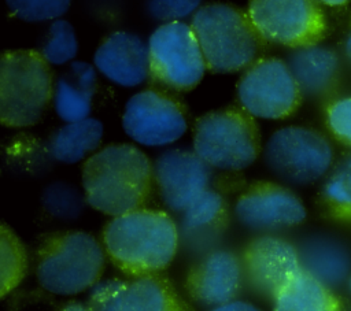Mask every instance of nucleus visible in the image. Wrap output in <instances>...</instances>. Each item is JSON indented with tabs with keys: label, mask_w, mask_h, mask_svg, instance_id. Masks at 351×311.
Listing matches in <instances>:
<instances>
[{
	"label": "nucleus",
	"mask_w": 351,
	"mask_h": 311,
	"mask_svg": "<svg viewBox=\"0 0 351 311\" xmlns=\"http://www.w3.org/2000/svg\"><path fill=\"white\" fill-rule=\"evenodd\" d=\"M43 204L56 216L77 215L82 207V197L73 186L56 182L45 188L43 193Z\"/></svg>",
	"instance_id": "28"
},
{
	"label": "nucleus",
	"mask_w": 351,
	"mask_h": 311,
	"mask_svg": "<svg viewBox=\"0 0 351 311\" xmlns=\"http://www.w3.org/2000/svg\"><path fill=\"white\" fill-rule=\"evenodd\" d=\"M73 0H5L14 16L25 22L56 21L64 15Z\"/></svg>",
	"instance_id": "27"
},
{
	"label": "nucleus",
	"mask_w": 351,
	"mask_h": 311,
	"mask_svg": "<svg viewBox=\"0 0 351 311\" xmlns=\"http://www.w3.org/2000/svg\"><path fill=\"white\" fill-rule=\"evenodd\" d=\"M51 64L41 52L12 49L0 62V121L7 127L36 125L53 100Z\"/></svg>",
	"instance_id": "5"
},
{
	"label": "nucleus",
	"mask_w": 351,
	"mask_h": 311,
	"mask_svg": "<svg viewBox=\"0 0 351 311\" xmlns=\"http://www.w3.org/2000/svg\"><path fill=\"white\" fill-rule=\"evenodd\" d=\"M211 167L195 151L173 148L162 152L154 163V179L163 204L181 214L211 184Z\"/></svg>",
	"instance_id": "14"
},
{
	"label": "nucleus",
	"mask_w": 351,
	"mask_h": 311,
	"mask_svg": "<svg viewBox=\"0 0 351 311\" xmlns=\"http://www.w3.org/2000/svg\"><path fill=\"white\" fill-rule=\"evenodd\" d=\"M303 95L287 63L278 58H259L237 82V100L254 118L285 119L295 114Z\"/></svg>",
	"instance_id": "10"
},
{
	"label": "nucleus",
	"mask_w": 351,
	"mask_h": 311,
	"mask_svg": "<svg viewBox=\"0 0 351 311\" xmlns=\"http://www.w3.org/2000/svg\"><path fill=\"white\" fill-rule=\"evenodd\" d=\"M119 311H193L163 274L130 281Z\"/></svg>",
	"instance_id": "22"
},
{
	"label": "nucleus",
	"mask_w": 351,
	"mask_h": 311,
	"mask_svg": "<svg viewBox=\"0 0 351 311\" xmlns=\"http://www.w3.org/2000/svg\"><path fill=\"white\" fill-rule=\"evenodd\" d=\"M300 267L330 289L340 288L351 278V251L330 236H310L298 245Z\"/></svg>",
	"instance_id": "19"
},
{
	"label": "nucleus",
	"mask_w": 351,
	"mask_h": 311,
	"mask_svg": "<svg viewBox=\"0 0 351 311\" xmlns=\"http://www.w3.org/2000/svg\"><path fill=\"white\" fill-rule=\"evenodd\" d=\"M321 199L326 210L340 219H351V155L328 174Z\"/></svg>",
	"instance_id": "25"
},
{
	"label": "nucleus",
	"mask_w": 351,
	"mask_h": 311,
	"mask_svg": "<svg viewBox=\"0 0 351 311\" xmlns=\"http://www.w3.org/2000/svg\"><path fill=\"white\" fill-rule=\"evenodd\" d=\"M233 214L241 226L270 233L303 223L307 210L303 200L287 185L258 181L237 197Z\"/></svg>",
	"instance_id": "12"
},
{
	"label": "nucleus",
	"mask_w": 351,
	"mask_h": 311,
	"mask_svg": "<svg viewBox=\"0 0 351 311\" xmlns=\"http://www.w3.org/2000/svg\"><path fill=\"white\" fill-rule=\"evenodd\" d=\"M40 52L49 64L60 66L73 62L78 52V38L71 23L62 18L52 21Z\"/></svg>",
	"instance_id": "26"
},
{
	"label": "nucleus",
	"mask_w": 351,
	"mask_h": 311,
	"mask_svg": "<svg viewBox=\"0 0 351 311\" xmlns=\"http://www.w3.org/2000/svg\"><path fill=\"white\" fill-rule=\"evenodd\" d=\"M101 244L125 275L162 274L180 248L178 225L166 211L143 207L112 216L103 229Z\"/></svg>",
	"instance_id": "1"
},
{
	"label": "nucleus",
	"mask_w": 351,
	"mask_h": 311,
	"mask_svg": "<svg viewBox=\"0 0 351 311\" xmlns=\"http://www.w3.org/2000/svg\"><path fill=\"white\" fill-rule=\"evenodd\" d=\"M193 151L211 169L244 170L262 151L259 126L241 107L210 111L195 123Z\"/></svg>",
	"instance_id": "6"
},
{
	"label": "nucleus",
	"mask_w": 351,
	"mask_h": 311,
	"mask_svg": "<svg viewBox=\"0 0 351 311\" xmlns=\"http://www.w3.org/2000/svg\"><path fill=\"white\" fill-rule=\"evenodd\" d=\"M341 51L343 55L346 58V60L348 62V64L351 66V23L348 26V30L343 38V44H341Z\"/></svg>",
	"instance_id": "33"
},
{
	"label": "nucleus",
	"mask_w": 351,
	"mask_h": 311,
	"mask_svg": "<svg viewBox=\"0 0 351 311\" xmlns=\"http://www.w3.org/2000/svg\"><path fill=\"white\" fill-rule=\"evenodd\" d=\"M247 14L263 41L291 49L321 44L328 32L318 0H250Z\"/></svg>",
	"instance_id": "8"
},
{
	"label": "nucleus",
	"mask_w": 351,
	"mask_h": 311,
	"mask_svg": "<svg viewBox=\"0 0 351 311\" xmlns=\"http://www.w3.org/2000/svg\"><path fill=\"white\" fill-rule=\"evenodd\" d=\"M180 247L193 256L218 248L229 225V206L222 193L206 190L180 214Z\"/></svg>",
	"instance_id": "16"
},
{
	"label": "nucleus",
	"mask_w": 351,
	"mask_h": 311,
	"mask_svg": "<svg viewBox=\"0 0 351 311\" xmlns=\"http://www.w3.org/2000/svg\"><path fill=\"white\" fill-rule=\"evenodd\" d=\"M103 123L96 118L66 122L48 141V153L56 162L73 164L95 153L103 138Z\"/></svg>",
	"instance_id": "23"
},
{
	"label": "nucleus",
	"mask_w": 351,
	"mask_h": 311,
	"mask_svg": "<svg viewBox=\"0 0 351 311\" xmlns=\"http://www.w3.org/2000/svg\"><path fill=\"white\" fill-rule=\"evenodd\" d=\"M273 311H340L335 290L302 267L295 271L273 299Z\"/></svg>",
	"instance_id": "21"
},
{
	"label": "nucleus",
	"mask_w": 351,
	"mask_h": 311,
	"mask_svg": "<svg viewBox=\"0 0 351 311\" xmlns=\"http://www.w3.org/2000/svg\"><path fill=\"white\" fill-rule=\"evenodd\" d=\"M243 285L240 255L219 247L197 256L185 275L191 300L208 310L236 300Z\"/></svg>",
	"instance_id": "15"
},
{
	"label": "nucleus",
	"mask_w": 351,
	"mask_h": 311,
	"mask_svg": "<svg viewBox=\"0 0 351 311\" xmlns=\"http://www.w3.org/2000/svg\"><path fill=\"white\" fill-rule=\"evenodd\" d=\"M130 281L118 278L99 281L89 290L88 307L90 311H119Z\"/></svg>",
	"instance_id": "29"
},
{
	"label": "nucleus",
	"mask_w": 351,
	"mask_h": 311,
	"mask_svg": "<svg viewBox=\"0 0 351 311\" xmlns=\"http://www.w3.org/2000/svg\"><path fill=\"white\" fill-rule=\"evenodd\" d=\"M84 199L93 210L118 216L147 203L154 179V164L136 145L110 144L82 164Z\"/></svg>",
	"instance_id": "2"
},
{
	"label": "nucleus",
	"mask_w": 351,
	"mask_h": 311,
	"mask_svg": "<svg viewBox=\"0 0 351 311\" xmlns=\"http://www.w3.org/2000/svg\"><path fill=\"white\" fill-rule=\"evenodd\" d=\"M326 126L337 141L351 148V96L336 99L328 105Z\"/></svg>",
	"instance_id": "31"
},
{
	"label": "nucleus",
	"mask_w": 351,
	"mask_h": 311,
	"mask_svg": "<svg viewBox=\"0 0 351 311\" xmlns=\"http://www.w3.org/2000/svg\"><path fill=\"white\" fill-rule=\"evenodd\" d=\"M106 258L103 244L86 232L53 233L37 251L36 277L43 289L59 296H74L101 279Z\"/></svg>",
	"instance_id": "3"
},
{
	"label": "nucleus",
	"mask_w": 351,
	"mask_h": 311,
	"mask_svg": "<svg viewBox=\"0 0 351 311\" xmlns=\"http://www.w3.org/2000/svg\"><path fill=\"white\" fill-rule=\"evenodd\" d=\"M348 286H350V289H351V278H350V281H348Z\"/></svg>",
	"instance_id": "36"
},
{
	"label": "nucleus",
	"mask_w": 351,
	"mask_h": 311,
	"mask_svg": "<svg viewBox=\"0 0 351 311\" xmlns=\"http://www.w3.org/2000/svg\"><path fill=\"white\" fill-rule=\"evenodd\" d=\"M191 27L211 73H236L258 60L263 40L248 14L232 4L202 5L193 14Z\"/></svg>",
	"instance_id": "4"
},
{
	"label": "nucleus",
	"mask_w": 351,
	"mask_h": 311,
	"mask_svg": "<svg viewBox=\"0 0 351 311\" xmlns=\"http://www.w3.org/2000/svg\"><path fill=\"white\" fill-rule=\"evenodd\" d=\"M0 295L4 297L22 282L27 273L26 249L5 223L0 229Z\"/></svg>",
	"instance_id": "24"
},
{
	"label": "nucleus",
	"mask_w": 351,
	"mask_h": 311,
	"mask_svg": "<svg viewBox=\"0 0 351 311\" xmlns=\"http://www.w3.org/2000/svg\"><path fill=\"white\" fill-rule=\"evenodd\" d=\"M95 69L111 82L133 88L149 75L148 44L130 32H114L103 40L93 56Z\"/></svg>",
	"instance_id": "17"
},
{
	"label": "nucleus",
	"mask_w": 351,
	"mask_h": 311,
	"mask_svg": "<svg viewBox=\"0 0 351 311\" xmlns=\"http://www.w3.org/2000/svg\"><path fill=\"white\" fill-rule=\"evenodd\" d=\"M186 126L182 104L163 90H140L125 104L122 127L137 144L145 147L170 145L184 136Z\"/></svg>",
	"instance_id": "11"
},
{
	"label": "nucleus",
	"mask_w": 351,
	"mask_h": 311,
	"mask_svg": "<svg viewBox=\"0 0 351 311\" xmlns=\"http://www.w3.org/2000/svg\"><path fill=\"white\" fill-rule=\"evenodd\" d=\"M240 258L244 285L255 296L270 301L289 277L300 269L296 245L271 233L251 238L244 245Z\"/></svg>",
	"instance_id": "13"
},
{
	"label": "nucleus",
	"mask_w": 351,
	"mask_h": 311,
	"mask_svg": "<svg viewBox=\"0 0 351 311\" xmlns=\"http://www.w3.org/2000/svg\"><path fill=\"white\" fill-rule=\"evenodd\" d=\"M208 311H262L255 304L245 301V300H232L229 303L217 306L214 308H210Z\"/></svg>",
	"instance_id": "32"
},
{
	"label": "nucleus",
	"mask_w": 351,
	"mask_h": 311,
	"mask_svg": "<svg viewBox=\"0 0 351 311\" xmlns=\"http://www.w3.org/2000/svg\"><path fill=\"white\" fill-rule=\"evenodd\" d=\"M202 7V0H147L145 10L152 19L162 23L178 22L193 14Z\"/></svg>",
	"instance_id": "30"
},
{
	"label": "nucleus",
	"mask_w": 351,
	"mask_h": 311,
	"mask_svg": "<svg viewBox=\"0 0 351 311\" xmlns=\"http://www.w3.org/2000/svg\"><path fill=\"white\" fill-rule=\"evenodd\" d=\"M318 1L326 7H343V5H347L351 0H318Z\"/></svg>",
	"instance_id": "35"
},
{
	"label": "nucleus",
	"mask_w": 351,
	"mask_h": 311,
	"mask_svg": "<svg viewBox=\"0 0 351 311\" xmlns=\"http://www.w3.org/2000/svg\"><path fill=\"white\" fill-rule=\"evenodd\" d=\"M58 311H90L86 303H81L77 300H70L63 304Z\"/></svg>",
	"instance_id": "34"
},
{
	"label": "nucleus",
	"mask_w": 351,
	"mask_h": 311,
	"mask_svg": "<svg viewBox=\"0 0 351 311\" xmlns=\"http://www.w3.org/2000/svg\"><path fill=\"white\" fill-rule=\"evenodd\" d=\"M287 63L303 97H324L340 79V56L335 49L322 44L292 49Z\"/></svg>",
	"instance_id": "18"
},
{
	"label": "nucleus",
	"mask_w": 351,
	"mask_h": 311,
	"mask_svg": "<svg viewBox=\"0 0 351 311\" xmlns=\"http://www.w3.org/2000/svg\"><path fill=\"white\" fill-rule=\"evenodd\" d=\"M263 158L278 179L288 185L306 186L330 173L335 151L329 138L319 130L289 125L270 134Z\"/></svg>",
	"instance_id": "7"
},
{
	"label": "nucleus",
	"mask_w": 351,
	"mask_h": 311,
	"mask_svg": "<svg viewBox=\"0 0 351 311\" xmlns=\"http://www.w3.org/2000/svg\"><path fill=\"white\" fill-rule=\"evenodd\" d=\"M149 75L162 86L186 92L197 86L207 66L191 25L162 23L148 40Z\"/></svg>",
	"instance_id": "9"
},
{
	"label": "nucleus",
	"mask_w": 351,
	"mask_h": 311,
	"mask_svg": "<svg viewBox=\"0 0 351 311\" xmlns=\"http://www.w3.org/2000/svg\"><path fill=\"white\" fill-rule=\"evenodd\" d=\"M96 69L86 62H71L56 81L53 89V107L64 122L89 118L92 100L96 92Z\"/></svg>",
	"instance_id": "20"
}]
</instances>
